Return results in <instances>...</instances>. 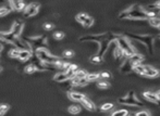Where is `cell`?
Returning <instances> with one entry per match:
<instances>
[{
    "label": "cell",
    "mask_w": 160,
    "mask_h": 116,
    "mask_svg": "<svg viewBox=\"0 0 160 116\" xmlns=\"http://www.w3.org/2000/svg\"><path fill=\"white\" fill-rule=\"evenodd\" d=\"M120 19H129V20H147L148 16L144 10L140 9H134V8H129L126 10L122 11L119 14Z\"/></svg>",
    "instance_id": "1"
},
{
    "label": "cell",
    "mask_w": 160,
    "mask_h": 116,
    "mask_svg": "<svg viewBox=\"0 0 160 116\" xmlns=\"http://www.w3.org/2000/svg\"><path fill=\"white\" fill-rule=\"evenodd\" d=\"M117 44L119 46V47H120V49L123 51L124 59H126V60L130 59L131 57H133V55L136 53L134 47H133L132 44H131V42L129 41L126 37L120 36V37L118 38V40H117Z\"/></svg>",
    "instance_id": "2"
},
{
    "label": "cell",
    "mask_w": 160,
    "mask_h": 116,
    "mask_svg": "<svg viewBox=\"0 0 160 116\" xmlns=\"http://www.w3.org/2000/svg\"><path fill=\"white\" fill-rule=\"evenodd\" d=\"M35 53L37 59L39 60L40 62H43V63H50V64L53 65L56 62L60 60L59 57H56V55L51 54L46 48H43V47L37 48V49L35 50Z\"/></svg>",
    "instance_id": "3"
},
{
    "label": "cell",
    "mask_w": 160,
    "mask_h": 116,
    "mask_svg": "<svg viewBox=\"0 0 160 116\" xmlns=\"http://www.w3.org/2000/svg\"><path fill=\"white\" fill-rule=\"evenodd\" d=\"M128 36L132 39L137 40L138 42H143L145 44L146 48L148 49L149 53H154V36L151 35H134V34H128Z\"/></svg>",
    "instance_id": "4"
},
{
    "label": "cell",
    "mask_w": 160,
    "mask_h": 116,
    "mask_svg": "<svg viewBox=\"0 0 160 116\" xmlns=\"http://www.w3.org/2000/svg\"><path fill=\"white\" fill-rule=\"evenodd\" d=\"M118 102L121 104H125V105H135V106H143L144 104L140 101H138L134 96V92L130 91L126 98H120L118 100Z\"/></svg>",
    "instance_id": "5"
},
{
    "label": "cell",
    "mask_w": 160,
    "mask_h": 116,
    "mask_svg": "<svg viewBox=\"0 0 160 116\" xmlns=\"http://www.w3.org/2000/svg\"><path fill=\"white\" fill-rule=\"evenodd\" d=\"M109 34H100V35H86L80 38V41H95V42H101L105 39H107Z\"/></svg>",
    "instance_id": "6"
},
{
    "label": "cell",
    "mask_w": 160,
    "mask_h": 116,
    "mask_svg": "<svg viewBox=\"0 0 160 116\" xmlns=\"http://www.w3.org/2000/svg\"><path fill=\"white\" fill-rule=\"evenodd\" d=\"M39 7H40V5L38 2L30 3L27 7L25 8L24 16L25 17H31V16H34V15H36L38 13V11H39Z\"/></svg>",
    "instance_id": "7"
},
{
    "label": "cell",
    "mask_w": 160,
    "mask_h": 116,
    "mask_svg": "<svg viewBox=\"0 0 160 116\" xmlns=\"http://www.w3.org/2000/svg\"><path fill=\"white\" fill-rule=\"evenodd\" d=\"M23 28H24V23L20 20H16L14 23H13L12 26H11L10 32L14 35L15 37L20 38L21 34H22V32H23Z\"/></svg>",
    "instance_id": "8"
},
{
    "label": "cell",
    "mask_w": 160,
    "mask_h": 116,
    "mask_svg": "<svg viewBox=\"0 0 160 116\" xmlns=\"http://www.w3.org/2000/svg\"><path fill=\"white\" fill-rule=\"evenodd\" d=\"M0 40L10 42V44H14L15 46L16 42H18L19 38L15 37L14 35H13L11 32H0Z\"/></svg>",
    "instance_id": "9"
},
{
    "label": "cell",
    "mask_w": 160,
    "mask_h": 116,
    "mask_svg": "<svg viewBox=\"0 0 160 116\" xmlns=\"http://www.w3.org/2000/svg\"><path fill=\"white\" fill-rule=\"evenodd\" d=\"M9 5H10L11 10H14V11L25 10V8L27 7V5H25V2L20 1V0H15V1H9Z\"/></svg>",
    "instance_id": "10"
},
{
    "label": "cell",
    "mask_w": 160,
    "mask_h": 116,
    "mask_svg": "<svg viewBox=\"0 0 160 116\" xmlns=\"http://www.w3.org/2000/svg\"><path fill=\"white\" fill-rule=\"evenodd\" d=\"M70 84L72 87H84L88 84V82L86 78H76V77H73L72 79H70Z\"/></svg>",
    "instance_id": "11"
},
{
    "label": "cell",
    "mask_w": 160,
    "mask_h": 116,
    "mask_svg": "<svg viewBox=\"0 0 160 116\" xmlns=\"http://www.w3.org/2000/svg\"><path fill=\"white\" fill-rule=\"evenodd\" d=\"M68 97L69 99L72 100V101H75V102H82L83 100L85 99V94L83 93H80V92H75V91H70L68 93Z\"/></svg>",
    "instance_id": "12"
},
{
    "label": "cell",
    "mask_w": 160,
    "mask_h": 116,
    "mask_svg": "<svg viewBox=\"0 0 160 116\" xmlns=\"http://www.w3.org/2000/svg\"><path fill=\"white\" fill-rule=\"evenodd\" d=\"M145 76L146 77H150V78H154V77H157L159 75L158 69H155L153 66H149V65H145Z\"/></svg>",
    "instance_id": "13"
},
{
    "label": "cell",
    "mask_w": 160,
    "mask_h": 116,
    "mask_svg": "<svg viewBox=\"0 0 160 116\" xmlns=\"http://www.w3.org/2000/svg\"><path fill=\"white\" fill-rule=\"evenodd\" d=\"M129 61H130V63L133 65V67H134L135 65L142 64V62L144 61V57H143L142 54H140V53H137V52H136L135 54L129 59Z\"/></svg>",
    "instance_id": "14"
},
{
    "label": "cell",
    "mask_w": 160,
    "mask_h": 116,
    "mask_svg": "<svg viewBox=\"0 0 160 116\" xmlns=\"http://www.w3.org/2000/svg\"><path fill=\"white\" fill-rule=\"evenodd\" d=\"M81 103H82V105L84 106L86 110H88L89 112H95L96 111V105L94 104V102L90 101V100L88 99L87 97H85V99L83 100Z\"/></svg>",
    "instance_id": "15"
},
{
    "label": "cell",
    "mask_w": 160,
    "mask_h": 116,
    "mask_svg": "<svg viewBox=\"0 0 160 116\" xmlns=\"http://www.w3.org/2000/svg\"><path fill=\"white\" fill-rule=\"evenodd\" d=\"M30 40L34 44H47V37L43 35H37V36H32L30 37Z\"/></svg>",
    "instance_id": "16"
},
{
    "label": "cell",
    "mask_w": 160,
    "mask_h": 116,
    "mask_svg": "<svg viewBox=\"0 0 160 116\" xmlns=\"http://www.w3.org/2000/svg\"><path fill=\"white\" fill-rule=\"evenodd\" d=\"M143 97H144L146 100H148L149 102H153V103H159L160 102L159 100H158L156 93H153V92H150V91H145L143 93Z\"/></svg>",
    "instance_id": "17"
},
{
    "label": "cell",
    "mask_w": 160,
    "mask_h": 116,
    "mask_svg": "<svg viewBox=\"0 0 160 116\" xmlns=\"http://www.w3.org/2000/svg\"><path fill=\"white\" fill-rule=\"evenodd\" d=\"M31 57H32V51H30V50H21L19 60L21 62H26L31 59Z\"/></svg>",
    "instance_id": "18"
},
{
    "label": "cell",
    "mask_w": 160,
    "mask_h": 116,
    "mask_svg": "<svg viewBox=\"0 0 160 116\" xmlns=\"http://www.w3.org/2000/svg\"><path fill=\"white\" fill-rule=\"evenodd\" d=\"M53 80L58 83H63V82L69 80V77H68V75L65 74V72H60L53 76Z\"/></svg>",
    "instance_id": "19"
},
{
    "label": "cell",
    "mask_w": 160,
    "mask_h": 116,
    "mask_svg": "<svg viewBox=\"0 0 160 116\" xmlns=\"http://www.w3.org/2000/svg\"><path fill=\"white\" fill-rule=\"evenodd\" d=\"M78 66H76V65H75V64H72V65H71L70 69H69L68 71L65 72V74L68 75L69 79H72L73 77L75 76V74H76V72H78Z\"/></svg>",
    "instance_id": "20"
},
{
    "label": "cell",
    "mask_w": 160,
    "mask_h": 116,
    "mask_svg": "<svg viewBox=\"0 0 160 116\" xmlns=\"http://www.w3.org/2000/svg\"><path fill=\"white\" fill-rule=\"evenodd\" d=\"M133 71L135 73L140 75H143V76H145V65H142V64H138V65H135V66L133 67Z\"/></svg>",
    "instance_id": "21"
},
{
    "label": "cell",
    "mask_w": 160,
    "mask_h": 116,
    "mask_svg": "<svg viewBox=\"0 0 160 116\" xmlns=\"http://www.w3.org/2000/svg\"><path fill=\"white\" fill-rule=\"evenodd\" d=\"M121 69H122L123 73H129L130 71H132V69H133V65L130 63L129 59L126 60L124 63H123V65H122V67H121Z\"/></svg>",
    "instance_id": "22"
},
{
    "label": "cell",
    "mask_w": 160,
    "mask_h": 116,
    "mask_svg": "<svg viewBox=\"0 0 160 116\" xmlns=\"http://www.w3.org/2000/svg\"><path fill=\"white\" fill-rule=\"evenodd\" d=\"M20 52H21V49L19 48H13L9 51V57L12 58V59H19V55H20Z\"/></svg>",
    "instance_id": "23"
},
{
    "label": "cell",
    "mask_w": 160,
    "mask_h": 116,
    "mask_svg": "<svg viewBox=\"0 0 160 116\" xmlns=\"http://www.w3.org/2000/svg\"><path fill=\"white\" fill-rule=\"evenodd\" d=\"M37 71L38 69L35 64H30L24 69V72L26 73V74H34V73L37 72Z\"/></svg>",
    "instance_id": "24"
},
{
    "label": "cell",
    "mask_w": 160,
    "mask_h": 116,
    "mask_svg": "<svg viewBox=\"0 0 160 116\" xmlns=\"http://www.w3.org/2000/svg\"><path fill=\"white\" fill-rule=\"evenodd\" d=\"M69 113L72 114V115H76V114L81 113V106L80 105H71L68 109Z\"/></svg>",
    "instance_id": "25"
},
{
    "label": "cell",
    "mask_w": 160,
    "mask_h": 116,
    "mask_svg": "<svg viewBox=\"0 0 160 116\" xmlns=\"http://www.w3.org/2000/svg\"><path fill=\"white\" fill-rule=\"evenodd\" d=\"M76 21H78V23H81V24H84V22H85L86 20L88 19V15L86 14V13H78V15H76Z\"/></svg>",
    "instance_id": "26"
},
{
    "label": "cell",
    "mask_w": 160,
    "mask_h": 116,
    "mask_svg": "<svg viewBox=\"0 0 160 116\" xmlns=\"http://www.w3.org/2000/svg\"><path fill=\"white\" fill-rule=\"evenodd\" d=\"M148 22H149V24L151 25V26H154V27H160V19L159 17H153V19H149L148 20Z\"/></svg>",
    "instance_id": "27"
},
{
    "label": "cell",
    "mask_w": 160,
    "mask_h": 116,
    "mask_svg": "<svg viewBox=\"0 0 160 116\" xmlns=\"http://www.w3.org/2000/svg\"><path fill=\"white\" fill-rule=\"evenodd\" d=\"M9 110H10V105L9 104H0V116L5 115Z\"/></svg>",
    "instance_id": "28"
},
{
    "label": "cell",
    "mask_w": 160,
    "mask_h": 116,
    "mask_svg": "<svg viewBox=\"0 0 160 116\" xmlns=\"http://www.w3.org/2000/svg\"><path fill=\"white\" fill-rule=\"evenodd\" d=\"M129 112L126 110H118V111H115L111 116H128Z\"/></svg>",
    "instance_id": "29"
},
{
    "label": "cell",
    "mask_w": 160,
    "mask_h": 116,
    "mask_svg": "<svg viewBox=\"0 0 160 116\" xmlns=\"http://www.w3.org/2000/svg\"><path fill=\"white\" fill-rule=\"evenodd\" d=\"M89 61L92 62V63H94V64H100V63L103 62V58H100L98 54H95L90 58Z\"/></svg>",
    "instance_id": "30"
},
{
    "label": "cell",
    "mask_w": 160,
    "mask_h": 116,
    "mask_svg": "<svg viewBox=\"0 0 160 116\" xmlns=\"http://www.w3.org/2000/svg\"><path fill=\"white\" fill-rule=\"evenodd\" d=\"M87 75L88 74H87V72H86V71H84V69H78L74 77H76V78H86V77H87Z\"/></svg>",
    "instance_id": "31"
},
{
    "label": "cell",
    "mask_w": 160,
    "mask_h": 116,
    "mask_svg": "<svg viewBox=\"0 0 160 116\" xmlns=\"http://www.w3.org/2000/svg\"><path fill=\"white\" fill-rule=\"evenodd\" d=\"M11 9L10 8H7V7H0V17H3L5 15H8L10 13Z\"/></svg>",
    "instance_id": "32"
},
{
    "label": "cell",
    "mask_w": 160,
    "mask_h": 116,
    "mask_svg": "<svg viewBox=\"0 0 160 116\" xmlns=\"http://www.w3.org/2000/svg\"><path fill=\"white\" fill-rule=\"evenodd\" d=\"M112 107H113V103H111V102H107V103H104L103 105H101L100 110H101L103 112H106V111L111 110Z\"/></svg>",
    "instance_id": "33"
},
{
    "label": "cell",
    "mask_w": 160,
    "mask_h": 116,
    "mask_svg": "<svg viewBox=\"0 0 160 116\" xmlns=\"http://www.w3.org/2000/svg\"><path fill=\"white\" fill-rule=\"evenodd\" d=\"M97 87L99 89H108L110 87V84L107 83L106 80H101V82H98L97 83Z\"/></svg>",
    "instance_id": "34"
},
{
    "label": "cell",
    "mask_w": 160,
    "mask_h": 116,
    "mask_svg": "<svg viewBox=\"0 0 160 116\" xmlns=\"http://www.w3.org/2000/svg\"><path fill=\"white\" fill-rule=\"evenodd\" d=\"M86 79H87L88 83L95 82V80H98V79H99V74H88Z\"/></svg>",
    "instance_id": "35"
},
{
    "label": "cell",
    "mask_w": 160,
    "mask_h": 116,
    "mask_svg": "<svg viewBox=\"0 0 160 116\" xmlns=\"http://www.w3.org/2000/svg\"><path fill=\"white\" fill-rule=\"evenodd\" d=\"M93 24H94V19L90 16H88L87 20L84 22V24H83V26L84 27H90V26H93Z\"/></svg>",
    "instance_id": "36"
},
{
    "label": "cell",
    "mask_w": 160,
    "mask_h": 116,
    "mask_svg": "<svg viewBox=\"0 0 160 116\" xmlns=\"http://www.w3.org/2000/svg\"><path fill=\"white\" fill-rule=\"evenodd\" d=\"M53 38L57 40H61L64 38V33L62 32H56L55 34H53Z\"/></svg>",
    "instance_id": "37"
},
{
    "label": "cell",
    "mask_w": 160,
    "mask_h": 116,
    "mask_svg": "<svg viewBox=\"0 0 160 116\" xmlns=\"http://www.w3.org/2000/svg\"><path fill=\"white\" fill-rule=\"evenodd\" d=\"M111 78V74L108 72H101L99 74V79H109Z\"/></svg>",
    "instance_id": "38"
},
{
    "label": "cell",
    "mask_w": 160,
    "mask_h": 116,
    "mask_svg": "<svg viewBox=\"0 0 160 116\" xmlns=\"http://www.w3.org/2000/svg\"><path fill=\"white\" fill-rule=\"evenodd\" d=\"M63 55H64L65 58H72L73 55H74V52H73L72 50H65V51L63 52Z\"/></svg>",
    "instance_id": "39"
},
{
    "label": "cell",
    "mask_w": 160,
    "mask_h": 116,
    "mask_svg": "<svg viewBox=\"0 0 160 116\" xmlns=\"http://www.w3.org/2000/svg\"><path fill=\"white\" fill-rule=\"evenodd\" d=\"M71 63H69V62H64V63H63V65H62V67H61L60 69H63V71H64V72H67V71H68L69 69H70L71 67Z\"/></svg>",
    "instance_id": "40"
},
{
    "label": "cell",
    "mask_w": 160,
    "mask_h": 116,
    "mask_svg": "<svg viewBox=\"0 0 160 116\" xmlns=\"http://www.w3.org/2000/svg\"><path fill=\"white\" fill-rule=\"evenodd\" d=\"M53 24H51V23H45L44 24V28H45L46 30H53Z\"/></svg>",
    "instance_id": "41"
},
{
    "label": "cell",
    "mask_w": 160,
    "mask_h": 116,
    "mask_svg": "<svg viewBox=\"0 0 160 116\" xmlns=\"http://www.w3.org/2000/svg\"><path fill=\"white\" fill-rule=\"evenodd\" d=\"M135 116H150L147 111H140L135 114Z\"/></svg>",
    "instance_id": "42"
},
{
    "label": "cell",
    "mask_w": 160,
    "mask_h": 116,
    "mask_svg": "<svg viewBox=\"0 0 160 116\" xmlns=\"http://www.w3.org/2000/svg\"><path fill=\"white\" fill-rule=\"evenodd\" d=\"M156 96H157L158 100H159V101H160V90H158V91L156 92Z\"/></svg>",
    "instance_id": "43"
},
{
    "label": "cell",
    "mask_w": 160,
    "mask_h": 116,
    "mask_svg": "<svg viewBox=\"0 0 160 116\" xmlns=\"http://www.w3.org/2000/svg\"><path fill=\"white\" fill-rule=\"evenodd\" d=\"M1 71H2V67L0 66V73H1Z\"/></svg>",
    "instance_id": "44"
},
{
    "label": "cell",
    "mask_w": 160,
    "mask_h": 116,
    "mask_svg": "<svg viewBox=\"0 0 160 116\" xmlns=\"http://www.w3.org/2000/svg\"><path fill=\"white\" fill-rule=\"evenodd\" d=\"M159 38H160V36H159Z\"/></svg>",
    "instance_id": "45"
}]
</instances>
